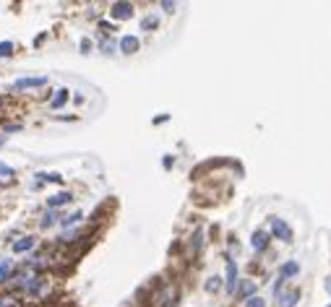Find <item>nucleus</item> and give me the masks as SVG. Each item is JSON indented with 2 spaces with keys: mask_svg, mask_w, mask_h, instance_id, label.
<instances>
[{
  "mask_svg": "<svg viewBox=\"0 0 331 307\" xmlns=\"http://www.w3.org/2000/svg\"><path fill=\"white\" fill-rule=\"evenodd\" d=\"M235 287H237V266L232 260H227V292L235 294Z\"/></svg>",
  "mask_w": 331,
  "mask_h": 307,
  "instance_id": "4",
  "label": "nucleus"
},
{
  "mask_svg": "<svg viewBox=\"0 0 331 307\" xmlns=\"http://www.w3.org/2000/svg\"><path fill=\"white\" fill-rule=\"evenodd\" d=\"M39 287H42V279H31V281L26 284V292H29V294H37Z\"/></svg>",
  "mask_w": 331,
  "mask_h": 307,
  "instance_id": "15",
  "label": "nucleus"
},
{
  "mask_svg": "<svg viewBox=\"0 0 331 307\" xmlns=\"http://www.w3.org/2000/svg\"><path fill=\"white\" fill-rule=\"evenodd\" d=\"M269 240H271V237H269L266 232H256L253 240H250V245H253V250H258V253H261V250L269 247Z\"/></svg>",
  "mask_w": 331,
  "mask_h": 307,
  "instance_id": "5",
  "label": "nucleus"
},
{
  "mask_svg": "<svg viewBox=\"0 0 331 307\" xmlns=\"http://www.w3.org/2000/svg\"><path fill=\"white\" fill-rule=\"evenodd\" d=\"M44 84H47V78H18L13 84V89L21 92V89H37V86H44Z\"/></svg>",
  "mask_w": 331,
  "mask_h": 307,
  "instance_id": "2",
  "label": "nucleus"
},
{
  "mask_svg": "<svg viewBox=\"0 0 331 307\" xmlns=\"http://www.w3.org/2000/svg\"><path fill=\"white\" fill-rule=\"evenodd\" d=\"M0 177H13V169L8 164H3V162H0Z\"/></svg>",
  "mask_w": 331,
  "mask_h": 307,
  "instance_id": "20",
  "label": "nucleus"
},
{
  "mask_svg": "<svg viewBox=\"0 0 331 307\" xmlns=\"http://www.w3.org/2000/svg\"><path fill=\"white\" fill-rule=\"evenodd\" d=\"M10 274H13V263H10V260H3V263H0V279H10Z\"/></svg>",
  "mask_w": 331,
  "mask_h": 307,
  "instance_id": "12",
  "label": "nucleus"
},
{
  "mask_svg": "<svg viewBox=\"0 0 331 307\" xmlns=\"http://www.w3.org/2000/svg\"><path fill=\"white\" fill-rule=\"evenodd\" d=\"M222 287V281H219V276H211L209 281H206V292H216Z\"/></svg>",
  "mask_w": 331,
  "mask_h": 307,
  "instance_id": "16",
  "label": "nucleus"
},
{
  "mask_svg": "<svg viewBox=\"0 0 331 307\" xmlns=\"http://www.w3.org/2000/svg\"><path fill=\"white\" fill-rule=\"evenodd\" d=\"M245 307H266V302L261 300V297H250V300L245 302Z\"/></svg>",
  "mask_w": 331,
  "mask_h": 307,
  "instance_id": "18",
  "label": "nucleus"
},
{
  "mask_svg": "<svg viewBox=\"0 0 331 307\" xmlns=\"http://www.w3.org/2000/svg\"><path fill=\"white\" fill-rule=\"evenodd\" d=\"M65 99H68V89H58V94H55V99L50 102V107H52V109H58Z\"/></svg>",
  "mask_w": 331,
  "mask_h": 307,
  "instance_id": "11",
  "label": "nucleus"
},
{
  "mask_svg": "<svg viewBox=\"0 0 331 307\" xmlns=\"http://www.w3.org/2000/svg\"><path fill=\"white\" fill-rule=\"evenodd\" d=\"M120 50L125 55H133L136 50H139V39H136V37H123L120 39Z\"/></svg>",
  "mask_w": 331,
  "mask_h": 307,
  "instance_id": "6",
  "label": "nucleus"
},
{
  "mask_svg": "<svg viewBox=\"0 0 331 307\" xmlns=\"http://www.w3.org/2000/svg\"><path fill=\"white\" fill-rule=\"evenodd\" d=\"M279 305L282 307H295V305H298V297H300V292H290V294H279Z\"/></svg>",
  "mask_w": 331,
  "mask_h": 307,
  "instance_id": "9",
  "label": "nucleus"
},
{
  "mask_svg": "<svg viewBox=\"0 0 331 307\" xmlns=\"http://www.w3.org/2000/svg\"><path fill=\"white\" fill-rule=\"evenodd\" d=\"M253 292H256V284L253 281H245L243 287H240V297H248L250 300V294H253Z\"/></svg>",
  "mask_w": 331,
  "mask_h": 307,
  "instance_id": "13",
  "label": "nucleus"
},
{
  "mask_svg": "<svg viewBox=\"0 0 331 307\" xmlns=\"http://www.w3.org/2000/svg\"><path fill=\"white\" fill-rule=\"evenodd\" d=\"M81 216H84V213L76 211V213H71V216H65V219H60V224H63V226H71V224H76V221H81Z\"/></svg>",
  "mask_w": 331,
  "mask_h": 307,
  "instance_id": "14",
  "label": "nucleus"
},
{
  "mask_svg": "<svg viewBox=\"0 0 331 307\" xmlns=\"http://www.w3.org/2000/svg\"><path fill=\"white\" fill-rule=\"evenodd\" d=\"M298 271H300V266L295 263V260H290V263H284L282 266V279H290V276H298Z\"/></svg>",
  "mask_w": 331,
  "mask_h": 307,
  "instance_id": "10",
  "label": "nucleus"
},
{
  "mask_svg": "<svg viewBox=\"0 0 331 307\" xmlns=\"http://www.w3.org/2000/svg\"><path fill=\"white\" fill-rule=\"evenodd\" d=\"M110 13L115 16V18H131L133 16V5L131 3H115L110 8Z\"/></svg>",
  "mask_w": 331,
  "mask_h": 307,
  "instance_id": "3",
  "label": "nucleus"
},
{
  "mask_svg": "<svg viewBox=\"0 0 331 307\" xmlns=\"http://www.w3.org/2000/svg\"><path fill=\"white\" fill-rule=\"evenodd\" d=\"M31 247H34V237H24V240L13 242V253H26Z\"/></svg>",
  "mask_w": 331,
  "mask_h": 307,
  "instance_id": "8",
  "label": "nucleus"
},
{
  "mask_svg": "<svg viewBox=\"0 0 331 307\" xmlns=\"http://www.w3.org/2000/svg\"><path fill=\"white\" fill-rule=\"evenodd\" d=\"M71 198H73L71 193H58V196H52V198L47 201V206H50V208H58V206H63V203H68Z\"/></svg>",
  "mask_w": 331,
  "mask_h": 307,
  "instance_id": "7",
  "label": "nucleus"
},
{
  "mask_svg": "<svg viewBox=\"0 0 331 307\" xmlns=\"http://www.w3.org/2000/svg\"><path fill=\"white\" fill-rule=\"evenodd\" d=\"M271 232H274V237H279V240H284V242L292 240V229L282 219H271Z\"/></svg>",
  "mask_w": 331,
  "mask_h": 307,
  "instance_id": "1",
  "label": "nucleus"
},
{
  "mask_svg": "<svg viewBox=\"0 0 331 307\" xmlns=\"http://www.w3.org/2000/svg\"><path fill=\"white\" fill-rule=\"evenodd\" d=\"M10 52H13V44H10V42H0V58H8Z\"/></svg>",
  "mask_w": 331,
  "mask_h": 307,
  "instance_id": "17",
  "label": "nucleus"
},
{
  "mask_svg": "<svg viewBox=\"0 0 331 307\" xmlns=\"http://www.w3.org/2000/svg\"><path fill=\"white\" fill-rule=\"evenodd\" d=\"M55 224V213L50 211V213H44V219H42V226H44V229H47V226H52Z\"/></svg>",
  "mask_w": 331,
  "mask_h": 307,
  "instance_id": "19",
  "label": "nucleus"
},
{
  "mask_svg": "<svg viewBox=\"0 0 331 307\" xmlns=\"http://www.w3.org/2000/svg\"><path fill=\"white\" fill-rule=\"evenodd\" d=\"M152 26H157V18H146V21H144V29L152 31Z\"/></svg>",
  "mask_w": 331,
  "mask_h": 307,
  "instance_id": "21",
  "label": "nucleus"
}]
</instances>
